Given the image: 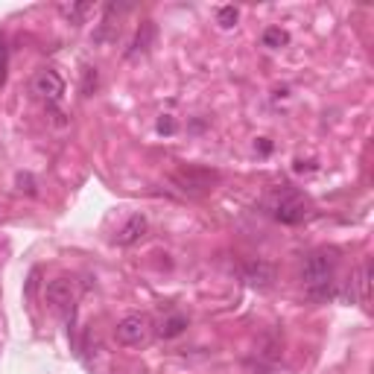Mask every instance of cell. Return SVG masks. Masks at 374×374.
<instances>
[{
    "instance_id": "cell-10",
    "label": "cell",
    "mask_w": 374,
    "mask_h": 374,
    "mask_svg": "<svg viewBox=\"0 0 374 374\" xmlns=\"http://www.w3.org/2000/svg\"><path fill=\"white\" fill-rule=\"evenodd\" d=\"M351 284H354V292H357V299L366 304V301L371 299V263H368V261L360 266L357 278H351Z\"/></svg>"
},
{
    "instance_id": "cell-6",
    "label": "cell",
    "mask_w": 374,
    "mask_h": 374,
    "mask_svg": "<svg viewBox=\"0 0 374 374\" xmlns=\"http://www.w3.org/2000/svg\"><path fill=\"white\" fill-rule=\"evenodd\" d=\"M243 281L254 289H269L275 284V266L266 261H249L243 266Z\"/></svg>"
},
{
    "instance_id": "cell-12",
    "label": "cell",
    "mask_w": 374,
    "mask_h": 374,
    "mask_svg": "<svg viewBox=\"0 0 374 374\" xmlns=\"http://www.w3.org/2000/svg\"><path fill=\"white\" fill-rule=\"evenodd\" d=\"M91 9H94L91 4H70V6L65 4V6H58V12H62L70 24H82V18H85Z\"/></svg>"
},
{
    "instance_id": "cell-17",
    "label": "cell",
    "mask_w": 374,
    "mask_h": 374,
    "mask_svg": "<svg viewBox=\"0 0 374 374\" xmlns=\"http://www.w3.org/2000/svg\"><path fill=\"white\" fill-rule=\"evenodd\" d=\"M158 132H164V135H173L175 132V120H173L170 114H164L161 120H158Z\"/></svg>"
},
{
    "instance_id": "cell-4",
    "label": "cell",
    "mask_w": 374,
    "mask_h": 374,
    "mask_svg": "<svg viewBox=\"0 0 374 374\" xmlns=\"http://www.w3.org/2000/svg\"><path fill=\"white\" fill-rule=\"evenodd\" d=\"M32 91L42 96L44 103H58L62 100V94H65V82H62V76H58L56 70L44 68V70H38L35 73V80H32Z\"/></svg>"
},
{
    "instance_id": "cell-14",
    "label": "cell",
    "mask_w": 374,
    "mask_h": 374,
    "mask_svg": "<svg viewBox=\"0 0 374 374\" xmlns=\"http://www.w3.org/2000/svg\"><path fill=\"white\" fill-rule=\"evenodd\" d=\"M237 18H240V12L234 9V6H223L220 12H216V21H220L223 30H231L234 24H237Z\"/></svg>"
},
{
    "instance_id": "cell-11",
    "label": "cell",
    "mask_w": 374,
    "mask_h": 374,
    "mask_svg": "<svg viewBox=\"0 0 374 374\" xmlns=\"http://www.w3.org/2000/svg\"><path fill=\"white\" fill-rule=\"evenodd\" d=\"M185 328H187V319H185V316H179V313H173L170 319H164V322H161L158 333H161L164 339H173V337H179V333H182Z\"/></svg>"
},
{
    "instance_id": "cell-18",
    "label": "cell",
    "mask_w": 374,
    "mask_h": 374,
    "mask_svg": "<svg viewBox=\"0 0 374 374\" xmlns=\"http://www.w3.org/2000/svg\"><path fill=\"white\" fill-rule=\"evenodd\" d=\"M4 68H6V42L0 35V76H4Z\"/></svg>"
},
{
    "instance_id": "cell-16",
    "label": "cell",
    "mask_w": 374,
    "mask_h": 374,
    "mask_svg": "<svg viewBox=\"0 0 374 374\" xmlns=\"http://www.w3.org/2000/svg\"><path fill=\"white\" fill-rule=\"evenodd\" d=\"M18 190L27 193V196H35V182H32V175L30 173H18Z\"/></svg>"
},
{
    "instance_id": "cell-7",
    "label": "cell",
    "mask_w": 374,
    "mask_h": 374,
    "mask_svg": "<svg viewBox=\"0 0 374 374\" xmlns=\"http://www.w3.org/2000/svg\"><path fill=\"white\" fill-rule=\"evenodd\" d=\"M44 295L53 310H73V281L68 278H53L47 287H44Z\"/></svg>"
},
{
    "instance_id": "cell-8",
    "label": "cell",
    "mask_w": 374,
    "mask_h": 374,
    "mask_svg": "<svg viewBox=\"0 0 374 374\" xmlns=\"http://www.w3.org/2000/svg\"><path fill=\"white\" fill-rule=\"evenodd\" d=\"M144 234H147V216L135 213V216H129V223L114 234V243L117 246H132L137 240H144Z\"/></svg>"
},
{
    "instance_id": "cell-3",
    "label": "cell",
    "mask_w": 374,
    "mask_h": 374,
    "mask_svg": "<svg viewBox=\"0 0 374 374\" xmlns=\"http://www.w3.org/2000/svg\"><path fill=\"white\" fill-rule=\"evenodd\" d=\"M149 333H152V322L149 316H144V313H132V316L120 319L114 328V337L120 345H129V348H137V345H144L149 339Z\"/></svg>"
},
{
    "instance_id": "cell-9",
    "label": "cell",
    "mask_w": 374,
    "mask_h": 374,
    "mask_svg": "<svg viewBox=\"0 0 374 374\" xmlns=\"http://www.w3.org/2000/svg\"><path fill=\"white\" fill-rule=\"evenodd\" d=\"M152 42H155V24H152V21H144L141 27H137V32H135V42H132V50H129V56L147 53Z\"/></svg>"
},
{
    "instance_id": "cell-13",
    "label": "cell",
    "mask_w": 374,
    "mask_h": 374,
    "mask_svg": "<svg viewBox=\"0 0 374 374\" xmlns=\"http://www.w3.org/2000/svg\"><path fill=\"white\" fill-rule=\"evenodd\" d=\"M263 44H266V47H272V50L287 47V44H289V35H287L281 27H269V30L263 32Z\"/></svg>"
},
{
    "instance_id": "cell-1",
    "label": "cell",
    "mask_w": 374,
    "mask_h": 374,
    "mask_svg": "<svg viewBox=\"0 0 374 374\" xmlns=\"http://www.w3.org/2000/svg\"><path fill=\"white\" fill-rule=\"evenodd\" d=\"M333 272H337V258L333 251H313L304 269H301V278L304 287L310 289V299L325 301L333 299Z\"/></svg>"
},
{
    "instance_id": "cell-2",
    "label": "cell",
    "mask_w": 374,
    "mask_h": 374,
    "mask_svg": "<svg viewBox=\"0 0 374 374\" xmlns=\"http://www.w3.org/2000/svg\"><path fill=\"white\" fill-rule=\"evenodd\" d=\"M216 182H220V173L205 167H182L173 173V185L187 196H205L213 190Z\"/></svg>"
},
{
    "instance_id": "cell-5",
    "label": "cell",
    "mask_w": 374,
    "mask_h": 374,
    "mask_svg": "<svg viewBox=\"0 0 374 374\" xmlns=\"http://www.w3.org/2000/svg\"><path fill=\"white\" fill-rule=\"evenodd\" d=\"M307 216V202L301 199L299 193H287L278 199V205H275V220L284 223V225H295L301 223Z\"/></svg>"
},
{
    "instance_id": "cell-15",
    "label": "cell",
    "mask_w": 374,
    "mask_h": 374,
    "mask_svg": "<svg viewBox=\"0 0 374 374\" xmlns=\"http://www.w3.org/2000/svg\"><path fill=\"white\" fill-rule=\"evenodd\" d=\"M96 85H100V76H96V68H85L82 70V94L91 96L96 91Z\"/></svg>"
}]
</instances>
